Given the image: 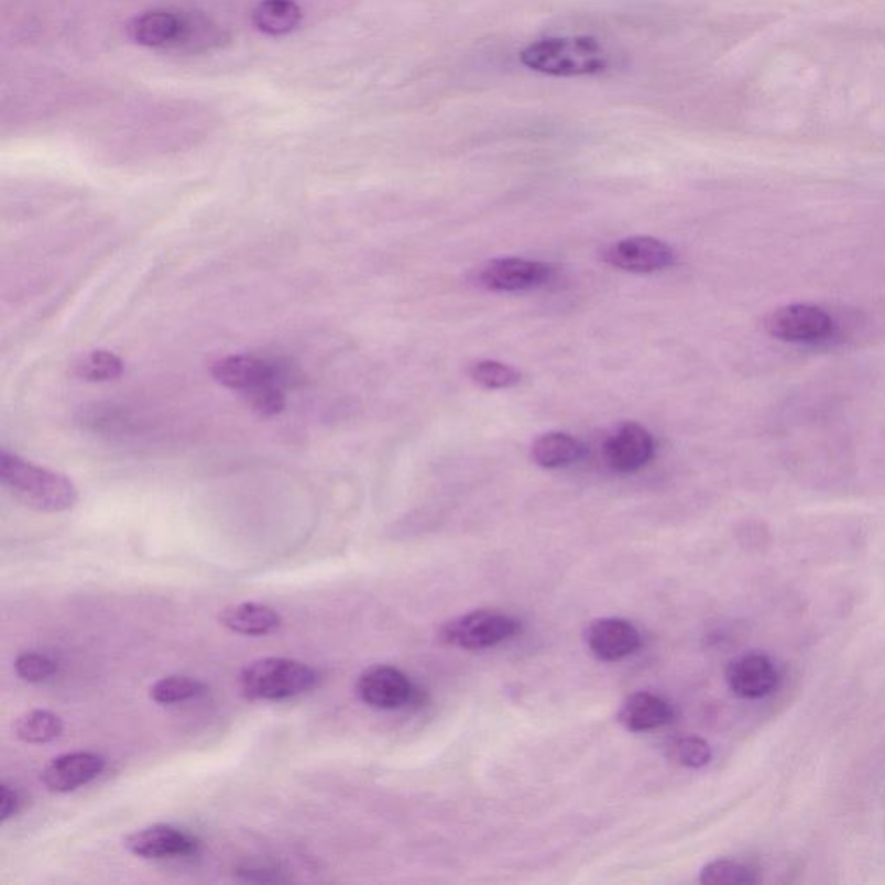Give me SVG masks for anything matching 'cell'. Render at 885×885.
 Masks as SVG:
<instances>
[{
    "label": "cell",
    "mask_w": 885,
    "mask_h": 885,
    "mask_svg": "<svg viewBox=\"0 0 885 885\" xmlns=\"http://www.w3.org/2000/svg\"><path fill=\"white\" fill-rule=\"evenodd\" d=\"M0 481L14 499L35 511L65 512L78 502L72 479L21 459L6 448L0 450Z\"/></svg>",
    "instance_id": "1"
},
{
    "label": "cell",
    "mask_w": 885,
    "mask_h": 885,
    "mask_svg": "<svg viewBox=\"0 0 885 885\" xmlns=\"http://www.w3.org/2000/svg\"><path fill=\"white\" fill-rule=\"evenodd\" d=\"M521 63L550 77H587L608 69L604 47L593 36H550L527 45Z\"/></svg>",
    "instance_id": "2"
},
{
    "label": "cell",
    "mask_w": 885,
    "mask_h": 885,
    "mask_svg": "<svg viewBox=\"0 0 885 885\" xmlns=\"http://www.w3.org/2000/svg\"><path fill=\"white\" fill-rule=\"evenodd\" d=\"M242 693L251 700H284L310 692L318 673L302 660L263 657L241 673Z\"/></svg>",
    "instance_id": "3"
},
{
    "label": "cell",
    "mask_w": 885,
    "mask_h": 885,
    "mask_svg": "<svg viewBox=\"0 0 885 885\" xmlns=\"http://www.w3.org/2000/svg\"><path fill=\"white\" fill-rule=\"evenodd\" d=\"M521 632L517 618L499 611H474L447 621L439 630V641L450 647L483 651L511 641Z\"/></svg>",
    "instance_id": "4"
},
{
    "label": "cell",
    "mask_w": 885,
    "mask_h": 885,
    "mask_svg": "<svg viewBox=\"0 0 885 885\" xmlns=\"http://www.w3.org/2000/svg\"><path fill=\"white\" fill-rule=\"evenodd\" d=\"M211 375L221 386L245 393L253 387L266 383H278L282 386L291 384L289 381L298 378L291 367L278 362L258 359L253 354H229L218 360L211 367Z\"/></svg>",
    "instance_id": "5"
},
{
    "label": "cell",
    "mask_w": 885,
    "mask_h": 885,
    "mask_svg": "<svg viewBox=\"0 0 885 885\" xmlns=\"http://www.w3.org/2000/svg\"><path fill=\"white\" fill-rule=\"evenodd\" d=\"M765 329L782 341L818 342L832 335L833 323L820 306L787 305L768 314Z\"/></svg>",
    "instance_id": "6"
},
{
    "label": "cell",
    "mask_w": 885,
    "mask_h": 885,
    "mask_svg": "<svg viewBox=\"0 0 885 885\" xmlns=\"http://www.w3.org/2000/svg\"><path fill=\"white\" fill-rule=\"evenodd\" d=\"M550 265L526 258H499L479 270L481 286L499 293H520L542 287L550 281Z\"/></svg>",
    "instance_id": "7"
},
{
    "label": "cell",
    "mask_w": 885,
    "mask_h": 885,
    "mask_svg": "<svg viewBox=\"0 0 885 885\" xmlns=\"http://www.w3.org/2000/svg\"><path fill=\"white\" fill-rule=\"evenodd\" d=\"M604 258L609 265L633 274H654L669 269L676 262L671 245L651 236L621 239L605 251Z\"/></svg>",
    "instance_id": "8"
},
{
    "label": "cell",
    "mask_w": 885,
    "mask_h": 885,
    "mask_svg": "<svg viewBox=\"0 0 885 885\" xmlns=\"http://www.w3.org/2000/svg\"><path fill=\"white\" fill-rule=\"evenodd\" d=\"M357 693L371 708L393 711L411 704L417 696L405 673L393 666H372L360 675Z\"/></svg>",
    "instance_id": "9"
},
{
    "label": "cell",
    "mask_w": 885,
    "mask_h": 885,
    "mask_svg": "<svg viewBox=\"0 0 885 885\" xmlns=\"http://www.w3.org/2000/svg\"><path fill=\"white\" fill-rule=\"evenodd\" d=\"M656 455V439L647 427L626 423L605 441L604 457L612 471L632 474L641 471Z\"/></svg>",
    "instance_id": "10"
},
{
    "label": "cell",
    "mask_w": 885,
    "mask_h": 885,
    "mask_svg": "<svg viewBox=\"0 0 885 885\" xmlns=\"http://www.w3.org/2000/svg\"><path fill=\"white\" fill-rule=\"evenodd\" d=\"M125 848L133 856L144 860H174L196 853L199 841L186 830L157 823L130 833Z\"/></svg>",
    "instance_id": "11"
},
{
    "label": "cell",
    "mask_w": 885,
    "mask_h": 885,
    "mask_svg": "<svg viewBox=\"0 0 885 885\" xmlns=\"http://www.w3.org/2000/svg\"><path fill=\"white\" fill-rule=\"evenodd\" d=\"M584 642L593 656L614 663L635 654L642 645L641 632L635 624L621 618H602L592 621L584 630Z\"/></svg>",
    "instance_id": "12"
},
{
    "label": "cell",
    "mask_w": 885,
    "mask_h": 885,
    "mask_svg": "<svg viewBox=\"0 0 885 885\" xmlns=\"http://www.w3.org/2000/svg\"><path fill=\"white\" fill-rule=\"evenodd\" d=\"M105 768V757L89 751H78L51 761L42 773V782L51 793H73L96 780Z\"/></svg>",
    "instance_id": "13"
},
{
    "label": "cell",
    "mask_w": 885,
    "mask_h": 885,
    "mask_svg": "<svg viewBox=\"0 0 885 885\" xmlns=\"http://www.w3.org/2000/svg\"><path fill=\"white\" fill-rule=\"evenodd\" d=\"M726 681L735 696L761 699L777 688L778 671L769 657L763 654H747L730 663Z\"/></svg>",
    "instance_id": "14"
},
{
    "label": "cell",
    "mask_w": 885,
    "mask_h": 885,
    "mask_svg": "<svg viewBox=\"0 0 885 885\" xmlns=\"http://www.w3.org/2000/svg\"><path fill=\"white\" fill-rule=\"evenodd\" d=\"M675 718L671 704L654 693L638 692L624 700L618 721L630 732H648L671 723Z\"/></svg>",
    "instance_id": "15"
},
{
    "label": "cell",
    "mask_w": 885,
    "mask_h": 885,
    "mask_svg": "<svg viewBox=\"0 0 885 885\" xmlns=\"http://www.w3.org/2000/svg\"><path fill=\"white\" fill-rule=\"evenodd\" d=\"M182 26V12L150 11L141 17L133 18L127 26V33L135 44L144 47L170 48L174 47Z\"/></svg>",
    "instance_id": "16"
},
{
    "label": "cell",
    "mask_w": 885,
    "mask_h": 885,
    "mask_svg": "<svg viewBox=\"0 0 885 885\" xmlns=\"http://www.w3.org/2000/svg\"><path fill=\"white\" fill-rule=\"evenodd\" d=\"M221 626L230 632L245 636H265L277 632L282 624L281 614L269 605L256 602H242L229 605L220 612Z\"/></svg>",
    "instance_id": "17"
},
{
    "label": "cell",
    "mask_w": 885,
    "mask_h": 885,
    "mask_svg": "<svg viewBox=\"0 0 885 885\" xmlns=\"http://www.w3.org/2000/svg\"><path fill=\"white\" fill-rule=\"evenodd\" d=\"M226 42V32L199 12H182L177 41L170 51L181 54L210 53Z\"/></svg>",
    "instance_id": "18"
},
{
    "label": "cell",
    "mask_w": 885,
    "mask_h": 885,
    "mask_svg": "<svg viewBox=\"0 0 885 885\" xmlns=\"http://www.w3.org/2000/svg\"><path fill=\"white\" fill-rule=\"evenodd\" d=\"M583 442L566 433H547L539 436L532 447V459L545 469L572 466L584 457Z\"/></svg>",
    "instance_id": "19"
},
{
    "label": "cell",
    "mask_w": 885,
    "mask_h": 885,
    "mask_svg": "<svg viewBox=\"0 0 885 885\" xmlns=\"http://www.w3.org/2000/svg\"><path fill=\"white\" fill-rule=\"evenodd\" d=\"M302 9L294 0H262L254 8L253 23L266 35H287L302 23Z\"/></svg>",
    "instance_id": "20"
},
{
    "label": "cell",
    "mask_w": 885,
    "mask_h": 885,
    "mask_svg": "<svg viewBox=\"0 0 885 885\" xmlns=\"http://www.w3.org/2000/svg\"><path fill=\"white\" fill-rule=\"evenodd\" d=\"M63 729H65L63 720L54 712L44 709L24 712L14 724L18 739L26 744H47L56 741Z\"/></svg>",
    "instance_id": "21"
},
{
    "label": "cell",
    "mask_w": 885,
    "mask_h": 885,
    "mask_svg": "<svg viewBox=\"0 0 885 885\" xmlns=\"http://www.w3.org/2000/svg\"><path fill=\"white\" fill-rule=\"evenodd\" d=\"M123 374V362L111 351L96 350L85 354L75 365V375L87 383H108Z\"/></svg>",
    "instance_id": "22"
},
{
    "label": "cell",
    "mask_w": 885,
    "mask_h": 885,
    "mask_svg": "<svg viewBox=\"0 0 885 885\" xmlns=\"http://www.w3.org/2000/svg\"><path fill=\"white\" fill-rule=\"evenodd\" d=\"M469 378L487 390H509L521 383V372L507 363L495 360H479L469 367Z\"/></svg>",
    "instance_id": "23"
},
{
    "label": "cell",
    "mask_w": 885,
    "mask_h": 885,
    "mask_svg": "<svg viewBox=\"0 0 885 885\" xmlns=\"http://www.w3.org/2000/svg\"><path fill=\"white\" fill-rule=\"evenodd\" d=\"M205 692V685L189 676H166L151 687V699L157 704L170 706L196 699Z\"/></svg>",
    "instance_id": "24"
},
{
    "label": "cell",
    "mask_w": 885,
    "mask_h": 885,
    "mask_svg": "<svg viewBox=\"0 0 885 885\" xmlns=\"http://www.w3.org/2000/svg\"><path fill=\"white\" fill-rule=\"evenodd\" d=\"M699 881L708 885H747L756 882V875L742 863L717 860L702 868Z\"/></svg>",
    "instance_id": "25"
},
{
    "label": "cell",
    "mask_w": 885,
    "mask_h": 885,
    "mask_svg": "<svg viewBox=\"0 0 885 885\" xmlns=\"http://www.w3.org/2000/svg\"><path fill=\"white\" fill-rule=\"evenodd\" d=\"M242 398L248 403V407L260 415V417H275L286 408V393L284 386L278 383H266L262 386L253 387V390L242 393Z\"/></svg>",
    "instance_id": "26"
},
{
    "label": "cell",
    "mask_w": 885,
    "mask_h": 885,
    "mask_svg": "<svg viewBox=\"0 0 885 885\" xmlns=\"http://www.w3.org/2000/svg\"><path fill=\"white\" fill-rule=\"evenodd\" d=\"M669 754L678 765L687 766V768H702L712 757L708 742L699 736L678 739L669 745Z\"/></svg>",
    "instance_id": "27"
},
{
    "label": "cell",
    "mask_w": 885,
    "mask_h": 885,
    "mask_svg": "<svg viewBox=\"0 0 885 885\" xmlns=\"http://www.w3.org/2000/svg\"><path fill=\"white\" fill-rule=\"evenodd\" d=\"M18 676L29 684H42L57 673V664L45 654L24 653L14 663Z\"/></svg>",
    "instance_id": "28"
},
{
    "label": "cell",
    "mask_w": 885,
    "mask_h": 885,
    "mask_svg": "<svg viewBox=\"0 0 885 885\" xmlns=\"http://www.w3.org/2000/svg\"><path fill=\"white\" fill-rule=\"evenodd\" d=\"M23 806V797L11 785H0V820L2 823L17 817Z\"/></svg>",
    "instance_id": "29"
}]
</instances>
